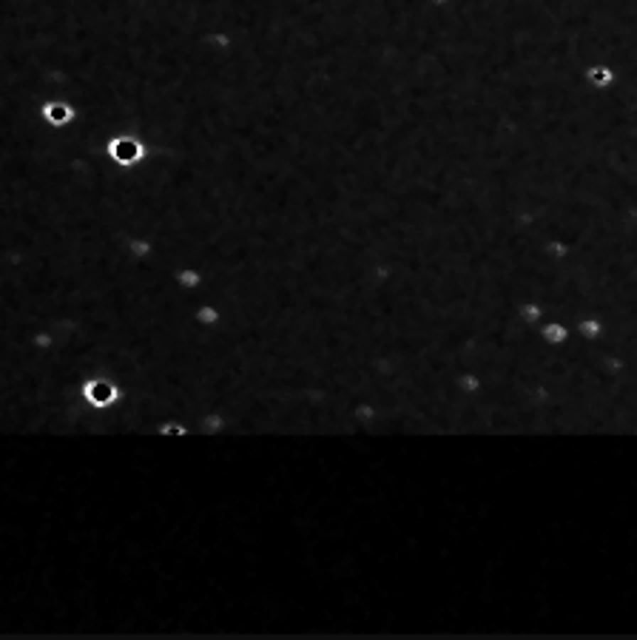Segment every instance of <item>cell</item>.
<instances>
[{"instance_id":"1","label":"cell","mask_w":637,"mask_h":640,"mask_svg":"<svg viewBox=\"0 0 637 640\" xmlns=\"http://www.w3.org/2000/svg\"><path fill=\"white\" fill-rule=\"evenodd\" d=\"M139 154H142V148H139L134 139H117V142H111V156H114L117 162H122V165L136 162Z\"/></svg>"},{"instance_id":"2","label":"cell","mask_w":637,"mask_h":640,"mask_svg":"<svg viewBox=\"0 0 637 640\" xmlns=\"http://www.w3.org/2000/svg\"><path fill=\"white\" fill-rule=\"evenodd\" d=\"M65 117H68V114H65V108H63V105H54V108H51V119H57V122H63V119H65Z\"/></svg>"}]
</instances>
